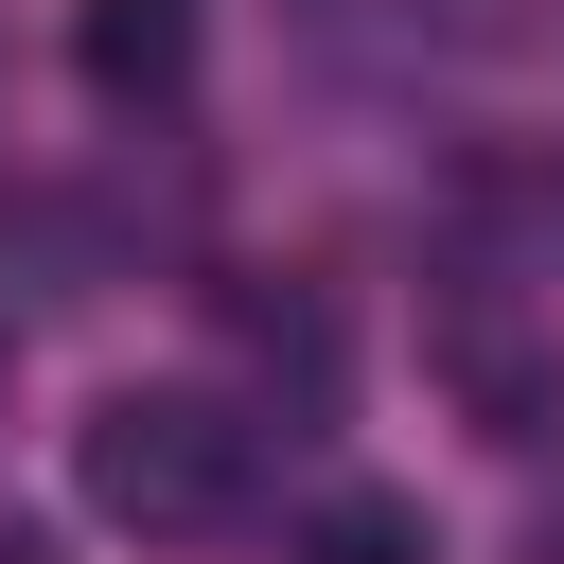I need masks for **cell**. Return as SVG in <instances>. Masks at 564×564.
<instances>
[{
  "label": "cell",
  "mask_w": 564,
  "mask_h": 564,
  "mask_svg": "<svg viewBox=\"0 0 564 564\" xmlns=\"http://www.w3.org/2000/svg\"><path fill=\"white\" fill-rule=\"evenodd\" d=\"M70 476H88V511L141 529V546H212V529H247V494H264V423H247L229 388H106V405L70 423Z\"/></svg>",
  "instance_id": "6da1fadb"
},
{
  "label": "cell",
  "mask_w": 564,
  "mask_h": 564,
  "mask_svg": "<svg viewBox=\"0 0 564 564\" xmlns=\"http://www.w3.org/2000/svg\"><path fill=\"white\" fill-rule=\"evenodd\" d=\"M70 70H88L106 106H159V88L194 70V0H88V18H70Z\"/></svg>",
  "instance_id": "7a4b0ae2"
},
{
  "label": "cell",
  "mask_w": 564,
  "mask_h": 564,
  "mask_svg": "<svg viewBox=\"0 0 564 564\" xmlns=\"http://www.w3.org/2000/svg\"><path fill=\"white\" fill-rule=\"evenodd\" d=\"M282 564H441V529H423V494H388V476H335V494H300Z\"/></svg>",
  "instance_id": "3957f363"
},
{
  "label": "cell",
  "mask_w": 564,
  "mask_h": 564,
  "mask_svg": "<svg viewBox=\"0 0 564 564\" xmlns=\"http://www.w3.org/2000/svg\"><path fill=\"white\" fill-rule=\"evenodd\" d=\"M529 564H564V458L529 476Z\"/></svg>",
  "instance_id": "277c9868"
},
{
  "label": "cell",
  "mask_w": 564,
  "mask_h": 564,
  "mask_svg": "<svg viewBox=\"0 0 564 564\" xmlns=\"http://www.w3.org/2000/svg\"><path fill=\"white\" fill-rule=\"evenodd\" d=\"M0 564H35V529H18V511H0Z\"/></svg>",
  "instance_id": "5b68a950"
}]
</instances>
